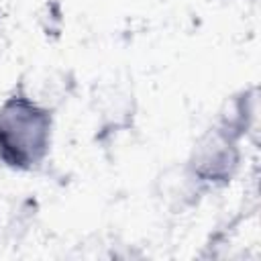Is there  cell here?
Here are the masks:
<instances>
[{
  "label": "cell",
  "mask_w": 261,
  "mask_h": 261,
  "mask_svg": "<svg viewBox=\"0 0 261 261\" xmlns=\"http://www.w3.org/2000/svg\"><path fill=\"white\" fill-rule=\"evenodd\" d=\"M51 143V110L24 94H14L0 108V159L14 169L37 167Z\"/></svg>",
  "instance_id": "1"
},
{
  "label": "cell",
  "mask_w": 261,
  "mask_h": 261,
  "mask_svg": "<svg viewBox=\"0 0 261 261\" xmlns=\"http://www.w3.org/2000/svg\"><path fill=\"white\" fill-rule=\"evenodd\" d=\"M239 165V151L234 147V139L220 128H214L206 137L198 141L194 147L190 169L204 184H224L232 177Z\"/></svg>",
  "instance_id": "2"
}]
</instances>
